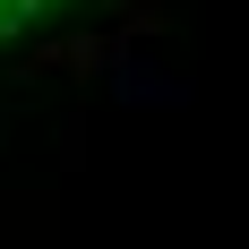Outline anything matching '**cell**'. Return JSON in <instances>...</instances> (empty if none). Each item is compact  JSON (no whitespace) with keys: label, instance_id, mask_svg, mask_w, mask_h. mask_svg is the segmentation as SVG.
I'll return each instance as SVG.
<instances>
[{"label":"cell","instance_id":"2","mask_svg":"<svg viewBox=\"0 0 249 249\" xmlns=\"http://www.w3.org/2000/svg\"><path fill=\"white\" fill-rule=\"evenodd\" d=\"M112 43H121V35H69V43H52V52H43V69H77V77H103Z\"/></svg>","mask_w":249,"mask_h":249},{"label":"cell","instance_id":"1","mask_svg":"<svg viewBox=\"0 0 249 249\" xmlns=\"http://www.w3.org/2000/svg\"><path fill=\"white\" fill-rule=\"evenodd\" d=\"M103 95L121 103V112H138V121H180V112H198V77L172 69L155 43H112V60H103Z\"/></svg>","mask_w":249,"mask_h":249}]
</instances>
